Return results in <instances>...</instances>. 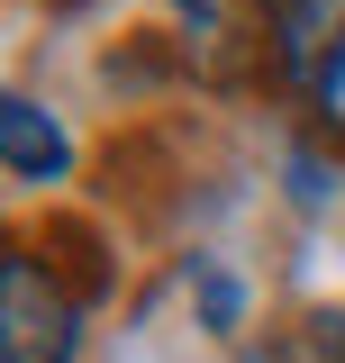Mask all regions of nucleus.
<instances>
[{
    "label": "nucleus",
    "mask_w": 345,
    "mask_h": 363,
    "mask_svg": "<svg viewBox=\"0 0 345 363\" xmlns=\"http://www.w3.org/2000/svg\"><path fill=\"white\" fill-rule=\"evenodd\" d=\"M200 318H209V327H236V318H246V291H236V272H200Z\"/></svg>",
    "instance_id": "20e7f679"
},
{
    "label": "nucleus",
    "mask_w": 345,
    "mask_h": 363,
    "mask_svg": "<svg viewBox=\"0 0 345 363\" xmlns=\"http://www.w3.org/2000/svg\"><path fill=\"white\" fill-rule=\"evenodd\" d=\"M318 118H327V128L345 136V64H336V73H327V82H318Z\"/></svg>",
    "instance_id": "39448f33"
},
{
    "label": "nucleus",
    "mask_w": 345,
    "mask_h": 363,
    "mask_svg": "<svg viewBox=\"0 0 345 363\" xmlns=\"http://www.w3.org/2000/svg\"><path fill=\"white\" fill-rule=\"evenodd\" d=\"M82 354V318L45 281L37 255H0V363H73Z\"/></svg>",
    "instance_id": "f257e3e1"
},
{
    "label": "nucleus",
    "mask_w": 345,
    "mask_h": 363,
    "mask_svg": "<svg viewBox=\"0 0 345 363\" xmlns=\"http://www.w3.org/2000/svg\"><path fill=\"white\" fill-rule=\"evenodd\" d=\"M273 64L318 91L345 64V0H273Z\"/></svg>",
    "instance_id": "f03ea898"
},
{
    "label": "nucleus",
    "mask_w": 345,
    "mask_h": 363,
    "mask_svg": "<svg viewBox=\"0 0 345 363\" xmlns=\"http://www.w3.org/2000/svg\"><path fill=\"white\" fill-rule=\"evenodd\" d=\"M0 164H9V182H64V164H73V145H64V128H55V109H37L28 91L0 100Z\"/></svg>",
    "instance_id": "7ed1b4c3"
}]
</instances>
